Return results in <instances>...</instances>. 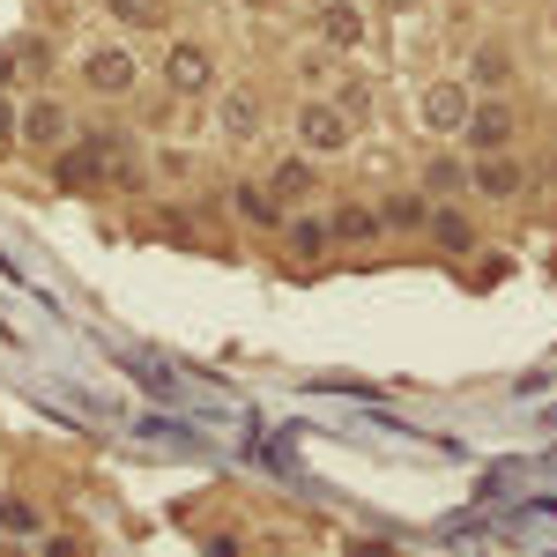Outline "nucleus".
Listing matches in <instances>:
<instances>
[{"instance_id":"obj_7","label":"nucleus","mask_w":557,"mask_h":557,"mask_svg":"<svg viewBox=\"0 0 557 557\" xmlns=\"http://www.w3.org/2000/svg\"><path fill=\"white\" fill-rule=\"evenodd\" d=\"M461 120H469V89H461V83H431L424 89V127L454 134Z\"/></svg>"},{"instance_id":"obj_5","label":"nucleus","mask_w":557,"mask_h":557,"mask_svg":"<svg viewBox=\"0 0 557 557\" xmlns=\"http://www.w3.org/2000/svg\"><path fill=\"white\" fill-rule=\"evenodd\" d=\"M83 149H89V164H97V186H112V178L134 172V141L127 134H83Z\"/></svg>"},{"instance_id":"obj_13","label":"nucleus","mask_w":557,"mask_h":557,"mask_svg":"<svg viewBox=\"0 0 557 557\" xmlns=\"http://www.w3.org/2000/svg\"><path fill=\"white\" fill-rule=\"evenodd\" d=\"M424 231L446 246V253H469V246H475V231H469V215H461V209H431Z\"/></svg>"},{"instance_id":"obj_4","label":"nucleus","mask_w":557,"mask_h":557,"mask_svg":"<svg viewBox=\"0 0 557 557\" xmlns=\"http://www.w3.org/2000/svg\"><path fill=\"white\" fill-rule=\"evenodd\" d=\"M469 186L483 194V201H513V194L528 186V178H520V164H513V157H498V149H491L483 164H469Z\"/></svg>"},{"instance_id":"obj_18","label":"nucleus","mask_w":557,"mask_h":557,"mask_svg":"<svg viewBox=\"0 0 557 557\" xmlns=\"http://www.w3.org/2000/svg\"><path fill=\"white\" fill-rule=\"evenodd\" d=\"M120 23H134V30H149V23H164V0H104Z\"/></svg>"},{"instance_id":"obj_8","label":"nucleus","mask_w":557,"mask_h":557,"mask_svg":"<svg viewBox=\"0 0 557 557\" xmlns=\"http://www.w3.org/2000/svg\"><path fill=\"white\" fill-rule=\"evenodd\" d=\"M23 141H30V149H60V141H67V112H60V104H52V97H38V104H30V112H23Z\"/></svg>"},{"instance_id":"obj_11","label":"nucleus","mask_w":557,"mask_h":557,"mask_svg":"<svg viewBox=\"0 0 557 557\" xmlns=\"http://www.w3.org/2000/svg\"><path fill=\"white\" fill-rule=\"evenodd\" d=\"M380 223H386V231H424V223H431V194H386Z\"/></svg>"},{"instance_id":"obj_20","label":"nucleus","mask_w":557,"mask_h":557,"mask_svg":"<svg viewBox=\"0 0 557 557\" xmlns=\"http://www.w3.org/2000/svg\"><path fill=\"white\" fill-rule=\"evenodd\" d=\"M335 112L364 127V112H372V97H364V83H335Z\"/></svg>"},{"instance_id":"obj_14","label":"nucleus","mask_w":557,"mask_h":557,"mask_svg":"<svg viewBox=\"0 0 557 557\" xmlns=\"http://www.w3.org/2000/svg\"><path fill=\"white\" fill-rule=\"evenodd\" d=\"M268 194H275V201H305V194H312V164H305V157H283L275 178H268Z\"/></svg>"},{"instance_id":"obj_10","label":"nucleus","mask_w":557,"mask_h":557,"mask_svg":"<svg viewBox=\"0 0 557 557\" xmlns=\"http://www.w3.org/2000/svg\"><path fill=\"white\" fill-rule=\"evenodd\" d=\"M320 38L327 45H364V15H357L349 0H327V8H320Z\"/></svg>"},{"instance_id":"obj_2","label":"nucleus","mask_w":557,"mask_h":557,"mask_svg":"<svg viewBox=\"0 0 557 557\" xmlns=\"http://www.w3.org/2000/svg\"><path fill=\"white\" fill-rule=\"evenodd\" d=\"M83 83L97 89V97H127L134 89V52H120V45H97L83 60Z\"/></svg>"},{"instance_id":"obj_19","label":"nucleus","mask_w":557,"mask_h":557,"mask_svg":"<svg viewBox=\"0 0 557 557\" xmlns=\"http://www.w3.org/2000/svg\"><path fill=\"white\" fill-rule=\"evenodd\" d=\"M461 186H469V172H461L454 157H438V164L424 172V194H461Z\"/></svg>"},{"instance_id":"obj_17","label":"nucleus","mask_w":557,"mask_h":557,"mask_svg":"<svg viewBox=\"0 0 557 557\" xmlns=\"http://www.w3.org/2000/svg\"><path fill=\"white\" fill-rule=\"evenodd\" d=\"M506 75H513V60H506L498 45H475V83H483V89H498Z\"/></svg>"},{"instance_id":"obj_9","label":"nucleus","mask_w":557,"mask_h":557,"mask_svg":"<svg viewBox=\"0 0 557 557\" xmlns=\"http://www.w3.org/2000/svg\"><path fill=\"white\" fill-rule=\"evenodd\" d=\"M223 134H231V141H253L260 134V97L253 89H231V97H223Z\"/></svg>"},{"instance_id":"obj_21","label":"nucleus","mask_w":557,"mask_h":557,"mask_svg":"<svg viewBox=\"0 0 557 557\" xmlns=\"http://www.w3.org/2000/svg\"><path fill=\"white\" fill-rule=\"evenodd\" d=\"M15 127H23V120H15V112H8V97H0V149L15 141Z\"/></svg>"},{"instance_id":"obj_16","label":"nucleus","mask_w":557,"mask_h":557,"mask_svg":"<svg viewBox=\"0 0 557 557\" xmlns=\"http://www.w3.org/2000/svg\"><path fill=\"white\" fill-rule=\"evenodd\" d=\"M380 231V215L372 209H335V223H327V238H349V246H364Z\"/></svg>"},{"instance_id":"obj_12","label":"nucleus","mask_w":557,"mask_h":557,"mask_svg":"<svg viewBox=\"0 0 557 557\" xmlns=\"http://www.w3.org/2000/svg\"><path fill=\"white\" fill-rule=\"evenodd\" d=\"M231 209L246 215V223H260V231H275V223H283V209H275V194H268V186H231Z\"/></svg>"},{"instance_id":"obj_1","label":"nucleus","mask_w":557,"mask_h":557,"mask_svg":"<svg viewBox=\"0 0 557 557\" xmlns=\"http://www.w3.org/2000/svg\"><path fill=\"white\" fill-rule=\"evenodd\" d=\"M298 141L312 157H335V149H349V120L335 104H298Z\"/></svg>"},{"instance_id":"obj_6","label":"nucleus","mask_w":557,"mask_h":557,"mask_svg":"<svg viewBox=\"0 0 557 557\" xmlns=\"http://www.w3.org/2000/svg\"><path fill=\"white\" fill-rule=\"evenodd\" d=\"M461 134H469L475 149L491 157V149H506V141H513V112H506V104H469V120H461Z\"/></svg>"},{"instance_id":"obj_15","label":"nucleus","mask_w":557,"mask_h":557,"mask_svg":"<svg viewBox=\"0 0 557 557\" xmlns=\"http://www.w3.org/2000/svg\"><path fill=\"white\" fill-rule=\"evenodd\" d=\"M283 238H290V260H320L327 253V223H312V215H298Z\"/></svg>"},{"instance_id":"obj_3","label":"nucleus","mask_w":557,"mask_h":557,"mask_svg":"<svg viewBox=\"0 0 557 557\" xmlns=\"http://www.w3.org/2000/svg\"><path fill=\"white\" fill-rule=\"evenodd\" d=\"M164 83H172L178 97H201V89L215 83L209 45H172V52H164Z\"/></svg>"}]
</instances>
